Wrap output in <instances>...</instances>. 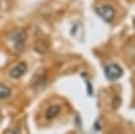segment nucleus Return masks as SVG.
<instances>
[{
	"label": "nucleus",
	"mask_w": 135,
	"mask_h": 134,
	"mask_svg": "<svg viewBox=\"0 0 135 134\" xmlns=\"http://www.w3.org/2000/svg\"><path fill=\"white\" fill-rule=\"evenodd\" d=\"M96 14L105 22L111 23L115 18V8L111 4H100L96 7Z\"/></svg>",
	"instance_id": "nucleus-1"
},
{
	"label": "nucleus",
	"mask_w": 135,
	"mask_h": 134,
	"mask_svg": "<svg viewBox=\"0 0 135 134\" xmlns=\"http://www.w3.org/2000/svg\"><path fill=\"white\" fill-rule=\"evenodd\" d=\"M104 75H105V77L108 80L114 81V80H118V79H120V77L123 76V69L118 64H109V65L105 66Z\"/></svg>",
	"instance_id": "nucleus-2"
},
{
	"label": "nucleus",
	"mask_w": 135,
	"mask_h": 134,
	"mask_svg": "<svg viewBox=\"0 0 135 134\" xmlns=\"http://www.w3.org/2000/svg\"><path fill=\"white\" fill-rule=\"evenodd\" d=\"M26 38H27L26 30H19V31H16L15 34H14L12 42H14V49H15L16 52H22V50L25 49Z\"/></svg>",
	"instance_id": "nucleus-3"
},
{
	"label": "nucleus",
	"mask_w": 135,
	"mask_h": 134,
	"mask_svg": "<svg viewBox=\"0 0 135 134\" xmlns=\"http://www.w3.org/2000/svg\"><path fill=\"white\" fill-rule=\"evenodd\" d=\"M27 72V64L26 62H19L16 64L14 68H11L9 71V76L12 77V79H20V77H23Z\"/></svg>",
	"instance_id": "nucleus-4"
},
{
	"label": "nucleus",
	"mask_w": 135,
	"mask_h": 134,
	"mask_svg": "<svg viewBox=\"0 0 135 134\" xmlns=\"http://www.w3.org/2000/svg\"><path fill=\"white\" fill-rule=\"evenodd\" d=\"M60 113H61V106L60 104H51L46 111V119H54L57 115H60Z\"/></svg>",
	"instance_id": "nucleus-5"
},
{
	"label": "nucleus",
	"mask_w": 135,
	"mask_h": 134,
	"mask_svg": "<svg viewBox=\"0 0 135 134\" xmlns=\"http://www.w3.org/2000/svg\"><path fill=\"white\" fill-rule=\"evenodd\" d=\"M9 96H11V88L4 84H0V100H4Z\"/></svg>",
	"instance_id": "nucleus-6"
},
{
	"label": "nucleus",
	"mask_w": 135,
	"mask_h": 134,
	"mask_svg": "<svg viewBox=\"0 0 135 134\" xmlns=\"http://www.w3.org/2000/svg\"><path fill=\"white\" fill-rule=\"evenodd\" d=\"M6 134H22V133H20V130H18V129H9Z\"/></svg>",
	"instance_id": "nucleus-7"
}]
</instances>
